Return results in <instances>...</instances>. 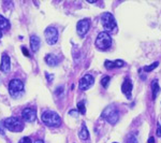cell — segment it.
<instances>
[{"mask_svg":"<svg viewBox=\"0 0 161 143\" xmlns=\"http://www.w3.org/2000/svg\"><path fill=\"white\" fill-rule=\"evenodd\" d=\"M10 25L9 21L7 20V18L5 17V16L0 15V29H5L7 28L8 26Z\"/></svg>","mask_w":161,"mask_h":143,"instance_id":"ac0fdd59","label":"cell"},{"mask_svg":"<svg viewBox=\"0 0 161 143\" xmlns=\"http://www.w3.org/2000/svg\"><path fill=\"white\" fill-rule=\"evenodd\" d=\"M112 45V37L110 36L109 32H105L102 31L98 35L96 40V46L99 50H102V51H107L111 47Z\"/></svg>","mask_w":161,"mask_h":143,"instance_id":"5b68a950","label":"cell"},{"mask_svg":"<svg viewBox=\"0 0 161 143\" xmlns=\"http://www.w3.org/2000/svg\"><path fill=\"white\" fill-rule=\"evenodd\" d=\"M30 46H31V50L32 52H38L41 46V40L38 36L33 35L30 37Z\"/></svg>","mask_w":161,"mask_h":143,"instance_id":"5bb4252c","label":"cell"},{"mask_svg":"<svg viewBox=\"0 0 161 143\" xmlns=\"http://www.w3.org/2000/svg\"><path fill=\"white\" fill-rule=\"evenodd\" d=\"M41 119L48 127H59L61 125V119L54 111H45L42 113Z\"/></svg>","mask_w":161,"mask_h":143,"instance_id":"6da1fadb","label":"cell"},{"mask_svg":"<svg viewBox=\"0 0 161 143\" xmlns=\"http://www.w3.org/2000/svg\"><path fill=\"white\" fill-rule=\"evenodd\" d=\"M62 90H63V87H62V86H61V87H58V88H57V90H56V95H57V96L59 95V92H60V94H62Z\"/></svg>","mask_w":161,"mask_h":143,"instance_id":"4316f807","label":"cell"},{"mask_svg":"<svg viewBox=\"0 0 161 143\" xmlns=\"http://www.w3.org/2000/svg\"><path fill=\"white\" fill-rule=\"evenodd\" d=\"M2 37V31H1V29H0V38Z\"/></svg>","mask_w":161,"mask_h":143,"instance_id":"4dcf8cb0","label":"cell"},{"mask_svg":"<svg viewBox=\"0 0 161 143\" xmlns=\"http://www.w3.org/2000/svg\"><path fill=\"white\" fill-rule=\"evenodd\" d=\"M101 24H102V27L104 28L105 32L112 31L116 27L115 17H114L112 13L105 12V13H103L102 16H101Z\"/></svg>","mask_w":161,"mask_h":143,"instance_id":"8992f818","label":"cell"},{"mask_svg":"<svg viewBox=\"0 0 161 143\" xmlns=\"http://www.w3.org/2000/svg\"><path fill=\"white\" fill-rule=\"evenodd\" d=\"M90 27V21L89 20H80V22L77 23V26H76V29H77V33L80 35V37L83 38L86 33L88 32Z\"/></svg>","mask_w":161,"mask_h":143,"instance_id":"9c48e42d","label":"cell"},{"mask_svg":"<svg viewBox=\"0 0 161 143\" xmlns=\"http://www.w3.org/2000/svg\"><path fill=\"white\" fill-rule=\"evenodd\" d=\"M22 117L25 122H27V123H31V122L36 121V119H37V114H36V111L33 110V109L26 108L23 110Z\"/></svg>","mask_w":161,"mask_h":143,"instance_id":"30bf717a","label":"cell"},{"mask_svg":"<svg viewBox=\"0 0 161 143\" xmlns=\"http://www.w3.org/2000/svg\"><path fill=\"white\" fill-rule=\"evenodd\" d=\"M114 143H116V142H114Z\"/></svg>","mask_w":161,"mask_h":143,"instance_id":"1f68e13d","label":"cell"},{"mask_svg":"<svg viewBox=\"0 0 161 143\" xmlns=\"http://www.w3.org/2000/svg\"><path fill=\"white\" fill-rule=\"evenodd\" d=\"M78 136H80V140H83V141L88 140V139H89V132H88V129H87V127H86L85 124L82 125V129H80Z\"/></svg>","mask_w":161,"mask_h":143,"instance_id":"e0dca14e","label":"cell"},{"mask_svg":"<svg viewBox=\"0 0 161 143\" xmlns=\"http://www.w3.org/2000/svg\"><path fill=\"white\" fill-rule=\"evenodd\" d=\"M25 92V85L21 80L13 79L9 83V92L11 95V97L14 99L21 98L24 95Z\"/></svg>","mask_w":161,"mask_h":143,"instance_id":"7a4b0ae2","label":"cell"},{"mask_svg":"<svg viewBox=\"0 0 161 143\" xmlns=\"http://www.w3.org/2000/svg\"><path fill=\"white\" fill-rule=\"evenodd\" d=\"M148 143H155V139L152 137H150V139L148 140Z\"/></svg>","mask_w":161,"mask_h":143,"instance_id":"f1b7e54d","label":"cell"},{"mask_svg":"<svg viewBox=\"0 0 161 143\" xmlns=\"http://www.w3.org/2000/svg\"><path fill=\"white\" fill-rule=\"evenodd\" d=\"M46 77H47L48 81H53V77H54V75H50L48 73H46Z\"/></svg>","mask_w":161,"mask_h":143,"instance_id":"83f0119b","label":"cell"},{"mask_svg":"<svg viewBox=\"0 0 161 143\" xmlns=\"http://www.w3.org/2000/svg\"><path fill=\"white\" fill-rule=\"evenodd\" d=\"M101 117L107 119L111 125H115L118 122V119H119V113H118L117 109H116V107L114 104H110L103 110Z\"/></svg>","mask_w":161,"mask_h":143,"instance_id":"3957f363","label":"cell"},{"mask_svg":"<svg viewBox=\"0 0 161 143\" xmlns=\"http://www.w3.org/2000/svg\"><path fill=\"white\" fill-rule=\"evenodd\" d=\"M125 65V62L120 59H116V60H105L104 66L107 69H114V68H120Z\"/></svg>","mask_w":161,"mask_h":143,"instance_id":"4fadbf2b","label":"cell"},{"mask_svg":"<svg viewBox=\"0 0 161 143\" xmlns=\"http://www.w3.org/2000/svg\"><path fill=\"white\" fill-rule=\"evenodd\" d=\"M158 65H159L158 62H152V64L149 65V66H145V67H144V71H145V72H150V71H152L155 68H157V67H158Z\"/></svg>","mask_w":161,"mask_h":143,"instance_id":"ffe728a7","label":"cell"},{"mask_svg":"<svg viewBox=\"0 0 161 143\" xmlns=\"http://www.w3.org/2000/svg\"><path fill=\"white\" fill-rule=\"evenodd\" d=\"M157 136L161 137V126H160V124H157Z\"/></svg>","mask_w":161,"mask_h":143,"instance_id":"cb8c5ba5","label":"cell"},{"mask_svg":"<svg viewBox=\"0 0 161 143\" xmlns=\"http://www.w3.org/2000/svg\"><path fill=\"white\" fill-rule=\"evenodd\" d=\"M11 69V60H10L9 55L2 54L1 56V65H0V70L3 73H8Z\"/></svg>","mask_w":161,"mask_h":143,"instance_id":"8fae6325","label":"cell"},{"mask_svg":"<svg viewBox=\"0 0 161 143\" xmlns=\"http://www.w3.org/2000/svg\"><path fill=\"white\" fill-rule=\"evenodd\" d=\"M44 36H45V40L50 45H54L58 41V30H57L55 27H47L44 31Z\"/></svg>","mask_w":161,"mask_h":143,"instance_id":"52a82bcc","label":"cell"},{"mask_svg":"<svg viewBox=\"0 0 161 143\" xmlns=\"http://www.w3.org/2000/svg\"><path fill=\"white\" fill-rule=\"evenodd\" d=\"M126 143H137V137L134 134H130L127 138Z\"/></svg>","mask_w":161,"mask_h":143,"instance_id":"7402d4cb","label":"cell"},{"mask_svg":"<svg viewBox=\"0 0 161 143\" xmlns=\"http://www.w3.org/2000/svg\"><path fill=\"white\" fill-rule=\"evenodd\" d=\"M3 126L6 129L13 132H21L24 129V123L17 117H9L3 121Z\"/></svg>","mask_w":161,"mask_h":143,"instance_id":"277c9868","label":"cell"},{"mask_svg":"<svg viewBox=\"0 0 161 143\" xmlns=\"http://www.w3.org/2000/svg\"><path fill=\"white\" fill-rule=\"evenodd\" d=\"M152 99H156L158 94L160 92V86H159L158 80H154L152 82Z\"/></svg>","mask_w":161,"mask_h":143,"instance_id":"2e32d148","label":"cell"},{"mask_svg":"<svg viewBox=\"0 0 161 143\" xmlns=\"http://www.w3.org/2000/svg\"><path fill=\"white\" fill-rule=\"evenodd\" d=\"M59 58L57 57L56 55H54V54H47V55L45 56V62L50 67H55L57 66V65L59 64Z\"/></svg>","mask_w":161,"mask_h":143,"instance_id":"9a60e30c","label":"cell"},{"mask_svg":"<svg viewBox=\"0 0 161 143\" xmlns=\"http://www.w3.org/2000/svg\"><path fill=\"white\" fill-rule=\"evenodd\" d=\"M22 51H23V54H24L25 56H27V57H29V53H28V51H27V49H26V47H24V46H23V47H22Z\"/></svg>","mask_w":161,"mask_h":143,"instance_id":"d4e9b609","label":"cell"},{"mask_svg":"<svg viewBox=\"0 0 161 143\" xmlns=\"http://www.w3.org/2000/svg\"><path fill=\"white\" fill-rule=\"evenodd\" d=\"M77 110L80 114H85L86 113V109H85V102L84 101H80L77 103Z\"/></svg>","mask_w":161,"mask_h":143,"instance_id":"44dd1931","label":"cell"},{"mask_svg":"<svg viewBox=\"0 0 161 143\" xmlns=\"http://www.w3.org/2000/svg\"><path fill=\"white\" fill-rule=\"evenodd\" d=\"M35 143H44V142H43V141H42V140H37Z\"/></svg>","mask_w":161,"mask_h":143,"instance_id":"f546056e","label":"cell"},{"mask_svg":"<svg viewBox=\"0 0 161 143\" xmlns=\"http://www.w3.org/2000/svg\"><path fill=\"white\" fill-rule=\"evenodd\" d=\"M69 114L70 115H72V116H74V117H77V111H75V110H71L69 112Z\"/></svg>","mask_w":161,"mask_h":143,"instance_id":"484cf974","label":"cell"},{"mask_svg":"<svg viewBox=\"0 0 161 143\" xmlns=\"http://www.w3.org/2000/svg\"><path fill=\"white\" fill-rule=\"evenodd\" d=\"M110 81H111V77H110L109 75H104V77L101 79V85H102L104 88H107Z\"/></svg>","mask_w":161,"mask_h":143,"instance_id":"d6986e66","label":"cell"},{"mask_svg":"<svg viewBox=\"0 0 161 143\" xmlns=\"http://www.w3.org/2000/svg\"><path fill=\"white\" fill-rule=\"evenodd\" d=\"M18 143H32V142H31V139L29 137H24V138H22L18 141Z\"/></svg>","mask_w":161,"mask_h":143,"instance_id":"603a6c76","label":"cell"},{"mask_svg":"<svg viewBox=\"0 0 161 143\" xmlns=\"http://www.w3.org/2000/svg\"><path fill=\"white\" fill-rule=\"evenodd\" d=\"M122 94L126 95V97L130 99L131 98V92H132V82H131L130 79H125L124 83L122 85Z\"/></svg>","mask_w":161,"mask_h":143,"instance_id":"7c38bea8","label":"cell"},{"mask_svg":"<svg viewBox=\"0 0 161 143\" xmlns=\"http://www.w3.org/2000/svg\"><path fill=\"white\" fill-rule=\"evenodd\" d=\"M95 83V79L92 75L90 74H85L82 79L80 80V84H78V87L80 90H87L92 84Z\"/></svg>","mask_w":161,"mask_h":143,"instance_id":"ba28073f","label":"cell"}]
</instances>
